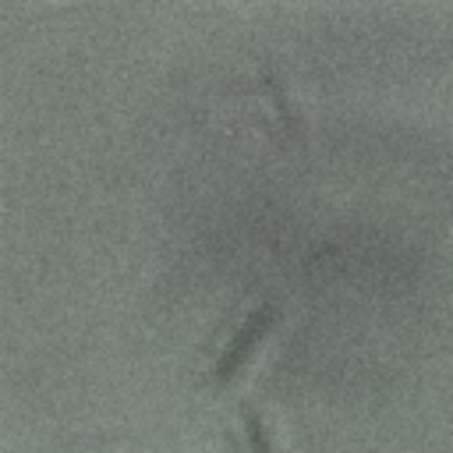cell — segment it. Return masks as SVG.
<instances>
[{"label":"cell","instance_id":"6da1fadb","mask_svg":"<svg viewBox=\"0 0 453 453\" xmlns=\"http://www.w3.org/2000/svg\"><path fill=\"white\" fill-rule=\"evenodd\" d=\"M273 322V308L269 304H258L255 311H248L244 319H241V326L230 333V340H226V347H223V354L216 357V365H212V375H216V382H223V379H230L234 375V368L244 361V354L251 350V343L262 336V329Z\"/></svg>","mask_w":453,"mask_h":453},{"label":"cell","instance_id":"7a4b0ae2","mask_svg":"<svg viewBox=\"0 0 453 453\" xmlns=\"http://www.w3.org/2000/svg\"><path fill=\"white\" fill-rule=\"evenodd\" d=\"M241 425H244L248 449H251V453H269V442H265V435H262V421H258V414H255L248 403L241 407Z\"/></svg>","mask_w":453,"mask_h":453}]
</instances>
